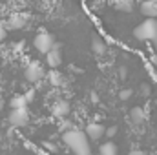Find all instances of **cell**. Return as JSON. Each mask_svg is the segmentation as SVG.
Masks as SVG:
<instances>
[{
    "label": "cell",
    "mask_w": 157,
    "mask_h": 155,
    "mask_svg": "<svg viewBox=\"0 0 157 155\" xmlns=\"http://www.w3.org/2000/svg\"><path fill=\"white\" fill-rule=\"evenodd\" d=\"M24 99H26V102H33V99H35V89H29V91L24 95Z\"/></svg>",
    "instance_id": "d6986e66"
},
{
    "label": "cell",
    "mask_w": 157,
    "mask_h": 155,
    "mask_svg": "<svg viewBox=\"0 0 157 155\" xmlns=\"http://www.w3.org/2000/svg\"><path fill=\"white\" fill-rule=\"evenodd\" d=\"M33 46H35V49H37L39 53L48 55L49 51L55 49V40H53V37H51L48 31H40L39 35L33 39Z\"/></svg>",
    "instance_id": "3957f363"
},
{
    "label": "cell",
    "mask_w": 157,
    "mask_h": 155,
    "mask_svg": "<svg viewBox=\"0 0 157 155\" xmlns=\"http://www.w3.org/2000/svg\"><path fill=\"white\" fill-rule=\"evenodd\" d=\"M62 142L66 146H70L73 155H91V146H90L86 133L75 126L62 133Z\"/></svg>",
    "instance_id": "6da1fadb"
},
{
    "label": "cell",
    "mask_w": 157,
    "mask_h": 155,
    "mask_svg": "<svg viewBox=\"0 0 157 155\" xmlns=\"http://www.w3.org/2000/svg\"><path fill=\"white\" fill-rule=\"evenodd\" d=\"M26 17H22V15H11L9 18H7V28L9 29H22L24 26H26Z\"/></svg>",
    "instance_id": "30bf717a"
},
{
    "label": "cell",
    "mask_w": 157,
    "mask_h": 155,
    "mask_svg": "<svg viewBox=\"0 0 157 155\" xmlns=\"http://www.w3.org/2000/svg\"><path fill=\"white\" fill-rule=\"evenodd\" d=\"M48 78H49V84H51V86H55V88H59V86L62 84V77H60V73H57V71L49 73Z\"/></svg>",
    "instance_id": "2e32d148"
},
{
    "label": "cell",
    "mask_w": 157,
    "mask_h": 155,
    "mask_svg": "<svg viewBox=\"0 0 157 155\" xmlns=\"http://www.w3.org/2000/svg\"><path fill=\"white\" fill-rule=\"evenodd\" d=\"M6 35H7V29H6V26L0 22V40H4L6 39Z\"/></svg>",
    "instance_id": "44dd1931"
},
{
    "label": "cell",
    "mask_w": 157,
    "mask_h": 155,
    "mask_svg": "<svg viewBox=\"0 0 157 155\" xmlns=\"http://www.w3.org/2000/svg\"><path fill=\"white\" fill-rule=\"evenodd\" d=\"M128 155H146V153H144L143 150H132V152H130Z\"/></svg>",
    "instance_id": "603a6c76"
},
{
    "label": "cell",
    "mask_w": 157,
    "mask_h": 155,
    "mask_svg": "<svg viewBox=\"0 0 157 155\" xmlns=\"http://www.w3.org/2000/svg\"><path fill=\"white\" fill-rule=\"evenodd\" d=\"M84 133H86L88 139H91V141H99V139L106 133V128H104L102 124H99V122H90V124L86 126Z\"/></svg>",
    "instance_id": "8992f818"
},
{
    "label": "cell",
    "mask_w": 157,
    "mask_h": 155,
    "mask_svg": "<svg viewBox=\"0 0 157 155\" xmlns=\"http://www.w3.org/2000/svg\"><path fill=\"white\" fill-rule=\"evenodd\" d=\"M91 100H93V102H97V100H99V97H97V93H91Z\"/></svg>",
    "instance_id": "d4e9b609"
},
{
    "label": "cell",
    "mask_w": 157,
    "mask_h": 155,
    "mask_svg": "<svg viewBox=\"0 0 157 155\" xmlns=\"http://www.w3.org/2000/svg\"><path fill=\"white\" fill-rule=\"evenodd\" d=\"M133 37L137 40H150L154 42L157 37V18H146L133 29Z\"/></svg>",
    "instance_id": "7a4b0ae2"
},
{
    "label": "cell",
    "mask_w": 157,
    "mask_h": 155,
    "mask_svg": "<svg viewBox=\"0 0 157 155\" xmlns=\"http://www.w3.org/2000/svg\"><path fill=\"white\" fill-rule=\"evenodd\" d=\"M46 62H48V66L49 68H53V70H57L59 66H60V62H62V57H60V51L55 47L53 51H49L48 55H46Z\"/></svg>",
    "instance_id": "9c48e42d"
},
{
    "label": "cell",
    "mask_w": 157,
    "mask_h": 155,
    "mask_svg": "<svg viewBox=\"0 0 157 155\" xmlns=\"http://www.w3.org/2000/svg\"><path fill=\"white\" fill-rule=\"evenodd\" d=\"M42 146H44L49 153H55V152H57V148H55V144H53V142H44Z\"/></svg>",
    "instance_id": "ffe728a7"
},
{
    "label": "cell",
    "mask_w": 157,
    "mask_h": 155,
    "mask_svg": "<svg viewBox=\"0 0 157 155\" xmlns=\"http://www.w3.org/2000/svg\"><path fill=\"white\" fill-rule=\"evenodd\" d=\"M28 120H29V112H28V108L13 110L11 115H9V122H11L13 128H22V126L28 124Z\"/></svg>",
    "instance_id": "277c9868"
},
{
    "label": "cell",
    "mask_w": 157,
    "mask_h": 155,
    "mask_svg": "<svg viewBox=\"0 0 157 155\" xmlns=\"http://www.w3.org/2000/svg\"><path fill=\"white\" fill-rule=\"evenodd\" d=\"M130 119H132V122H133V124H141V122H144L146 113H144V110H143V108L135 106V108H132V110H130Z\"/></svg>",
    "instance_id": "8fae6325"
},
{
    "label": "cell",
    "mask_w": 157,
    "mask_h": 155,
    "mask_svg": "<svg viewBox=\"0 0 157 155\" xmlns=\"http://www.w3.org/2000/svg\"><path fill=\"white\" fill-rule=\"evenodd\" d=\"M91 49H93V53L95 55H104L106 53V44H104V40L99 39V37H93V40H91Z\"/></svg>",
    "instance_id": "7c38bea8"
},
{
    "label": "cell",
    "mask_w": 157,
    "mask_h": 155,
    "mask_svg": "<svg viewBox=\"0 0 157 155\" xmlns=\"http://www.w3.org/2000/svg\"><path fill=\"white\" fill-rule=\"evenodd\" d=\"M113 7H115L117 11H122V13H132V11L135 9V4H133V2H115Z\"/></svg>",
    "instance_id": "5bb4252c"
},
{
    "label": "cell",
    "mask_w": 157,
    "mask_h": 155,
    "mask_svg": "<svg viewBox=\"0 0 157 155\" xmlns=\"http://www.w3.org/2000/svg\"><path fill=\"white\" fill-rule=\"evenodd\" d=\"M71 112V106L66 102V100H57L53 104V115L59 117V119H66Z\"/></svg>",
    "instance_id": "52a82bcc"
},
{
    "label": "cell",
    "mask_w": 157,
    "mask_h": 155,
    "mask_svg": "<svg viewBox=\"0 0 157 155\" xmlns=\"http://www.w3.org/2000/svg\"><path fill=\"white\" fill-rule=\"evenodd\" d=\"M108 139H113L115 135H117V128L115 126H110V128H106V133H104Z\"/></svg>",
    "instance_id": "ac0fdd59"
},
{
    "label": "cell",
    "mask_w": 157,
    "mask_h": 155,
    "mask_svg": "<svg viewBox=\"0 0 157 155\" xmlns=\"http://www.w3.org/2000/svg\"><path fill=\"white\" fill-rule=\"evenodd\" d=\"M2 108H4V100L0 99V110H2Z\"/></svg>",
    "instance_id": "4316f807"
},
{
    "label": "cell",
    "mask_w": 157,
    "mask_h": 155,
    "mask_svg": "<svg viewBox=\"0 0 157 155\" xmlns=\"http://www.w3.org/2000/svg\"><path fill=\"white\" fill-rule=\"evenodd\" d=\"M99 155H117V146L112 141H108L99 146Z\"/></svg>",
    "instance_id": "4fadbf2b"
},
{
    "label": "cell",
    "mask_w": 157,
    "mask_h": 155,
    "mask_svg": "<svg viewBox=\"0 0 157 155\" xmlns=\"http://www.w3.org/2000/svg\"><path fill=\"white\" fill-rule=\"evenodd\" d=\"M44 75V70H42V66H40L39 62H31L28 68H26V73H24V77L28 82H31V84H37L40 78Z\"/></svg>",
    "instance_id": "5b68a950"
},
{
    "label": "cell",
    "mask_w": 157,
    "mask_h": 155,
    "mask_svg": "<svg viewBox=\"0 0 157 155\" xmlns=\"http://www.w3.org/2000/svg\"><path fill=\"white\" fill-rule=\"evenodd\" d=\"M139 9L146 18H157V2H154V0L152 2H141Z\"/></svg>",
    "instance_id": "ba28073f"
},
{
    "label": "cell",
    "mask_w": 157,
    "mask_h": 155,
    "mask_svg": "<svg viewBox=\"0 0 157 155\" xmlns=\"http://www.w3.org/2000/svg\"><path fill=\"white\" fill-rule=\"evenodd\" d=\"M132 95H133V91H132L130 88H124V89H121V93H119V99H121V100H128Z\"/></svg>",
    "instance_id": "e0dca14e"
},
{
    "label": "cell",
    "mask_w": 157,
    "mask_h": 155,
    "mask_svg": "<svg viewBox=\"0 0 157 155\" xmlns=\"http://www.w3.org/2000/svg\"><path fill=\"white\" fill-rule=\"evenodd\" d=\"M143 95H150V86L148 84H143Z\"/></svg>",
    "instance_id": "7402d4cb"
},
{
    "label": "cell",
    "mask_w": 157,
    "mask_h": 155,
    "mask_svg": "<svg viewBox=\"0 0 157 155\" xmlns=\"http://www.w3.org/2000/svg\"><path fill=\"white\" fill-rule=\"evenodd\" d=\"M11 108H13V110H22V108H28V102H26L24 95H22V97H15V99L11 100Z\"/></svg>",
    "instance_id": "9a60e30c"
},
{
    "label": "cell",
    "mask_w": 157,
    "mask_h": 155,
    "mask_svg": "<svg viewBox=\"0 0 157 155\" xmlns=\"http://www.w3.org/2000/svg\"><path fill=\"white\" fill-rule=\"evenodd\" d=\"M152 44H154V47H155V51H157V37L154 39V42H152Z\"/></svg>",
    "instance_id": "484cf974"
},
{
    "label": "cell",
    "mask_w": 157,
    "mask_h": 155,
    "mask_svg": "<svg viewBox=\"0 0 157 155\" xmlns=\"http://www.w3.org/2000/svg\"><path fill=\"white\" fill-rule=\"evenodd\" d=\"M119 73H121V77L124 78V77H126V73H128V70H126V68H124V66H122V68H121V70H119Z\"/></svg>",
    "instance_id": "cb8c5ba5"
}]
</instances>
